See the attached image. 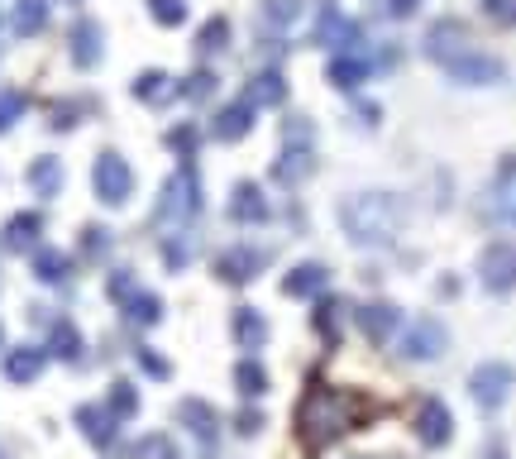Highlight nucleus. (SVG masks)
I'll list each match as a JSON object with an SVG mask.
<instances>
[{
  "instance_id": "f257e3e1",
  "label": "nucleus",
  "mask_w": 516,
  "mask_h": 459,
  "mask_svg": "<svg viewBox=\"0 0 516 459\" xmlns=\"http://www.w3.org/2000/svg\"><path fill=\"white\" fill-rule=\"evenodd\" d=\"M373 416H378V402H368L364 393L311 383L297 407V440L306 455H321V450H330L340 436H349L354 426H364Z\"/></svg>"
},
{
  "instance_id": "f03ea898",
  "label": "nucleus",
  "mask_w": 516,
  "mask_h": 459,
  "mask_svg": "<svg viewBox=\"0 0 516 459\" xmlns=\"http://www.w3.org/2000/svg\"><path fill=\"white\" fill-rule=\"evenodd\" d=\"M402 220H407V211H402V201L392 192H354L340 206L344 235L354 244H368V249H383V244L397 240Z\"/></svg>"
},
{
  "instance_id": "7ed1b4c3",
  "label": "nucleus",
  "mask_w": 516,
  "mask_h": 459,
  "mask_svg": "<svg viewBox=\"0 0 516 459\" xmlns=\"http://www.w3.org/2000/svg\"><path fill=\"white\" fill-rule=\"evenodd\" d=\"M201 211V177L192 163H182L177 173L163 182V197H158V225H182Z\"/></svg>"
},
{
  "instance_id": "20e7f679",
  "label": "nucleus",
  "mask_w": 516,
  "mask_h": 459,
  "mask_svg": "<svg viewBox=\"0 0 516 459\" xmlns=\"http://www.w3.org/2000/svg\"><path fill=\"white\" fill-rule=\"evenodd\" d=\"M445 345H450V335H445V326H440L435 316H416V321H407V330L397 335V354H407V359H416V364L440 359Z\"/></svg>"
},
{
  "instance_id": "39448f33",
  "label": "nucleus",
  "mask_w": 516,
  "mask_h": 459,
  "mask_svg": "<svg viewBox=\"0 0 516 459\" xmlns=\"http://www.w3.org/2000/svg\"><path fill=\"white\" fill-rule=\"evenodd\" d=\"M512 383H516V373L512 364H502V359H488V364H478L469 378V393L473 402L483 407V412H497L507 397H512Z\"/></svg>"
},
{
  "instance_id": "423d86ee",
  "label": "nucleus",
  "mask_w": 516,
  "mask_h": 459,
  "mask_svg": "<svg viewBox=\"0 0 516 459\" xmlns=\"http://www.w3.org/2000/svg\"><path fill=\"white\" fill-rule=\"evenodd\" d=\"M91 187L106 206H125L129 192H134V173H129V163L120 153H101L96 168H91Z\"/></svg>"
},
{
  "instance_id": "0eeeda50",
  "label": "nucleus",
  "mask_w": 516,
  "mask_h": 459,
  "mask_svg": "<svg viewBox=\"0 0 516 459\" xmlns=\"http://www.w3.org/2000/svg\"><path fill=\"white\" fill-rule=\"evenodd\" d=\"M478 278H483V287L488 292H497V297H507V292H516V244H488L483 254H478Z\"/></svg>"
},
{
  "instance_id": "6e6552de",
  "label": "nucleus",
  "mask_w": 516,
  "mask_h": 459,
  "mask_svg": "<svg viewBox=\"0 0 516 459\" xmlns=\"http://www.w3.org/2000/svg\"><path fill=\"white\" fill-rule=\"evenodd\" d=\"M411 426H416V440H421L426 450H440V445H450V436H454V416L440 397L416 402V421H411Z\"/></svg>"
},
{
  "instance_id": "1a4fd4ad",
  "label": "nucleus",
  "mask_w": 516,
  "mask_h": 459,
  "mask_svg": "<svg viewBox=\"0 0 516 459\" xmlns=\"http://www.w3.org/2000/svg\"><path fill=\"white\" fill-rule=\"evenodd\" d=\"M177 421L201 440V455L211 459L215 455V436H220V421H215L211 402H201V397H182V402H177Z\"/></svg>"
},
{
  "instance_id": "9d476101",
  "label": "nucleus",
  "mask_w": 516,
  "mask_h": 459,
  "mask_svg": "<svg viewBox=\"0 0 516 459\" xmlns=\"http://www.w3.org/2000/svg\"><path fill=\"white\" fill-rule=\"evenodd\" d=\"M426 53L435 58V63H445V67H450L454 58H464V53H469V24L435 20L430 24V34H426Z\"/></svg>"
},
{
  "instance_id": "9b49d317",
  "label": "nucleus",
  "mask_w": 516,
  "mask_h": 459,
  "mask_svg": "<svg viewBox=\"0 0 516 459\" xmlns=\"http://www.w3.org/2000/svg\"><path fill=\"white\" fill-rule=\"evenodd\" d=\"M445 72H450L454 82H464V87H488V82H502V63H497V58H488V53H473V48L464 53V58H454Z\"/></svg>"
},
{
  "instance_id": "f8f14e48",
  "label": "nucleus",
  "mask_w": 516,
  "mask_h": 459,
  "mask_svg": "<svg viewBox=\"0 0 516 459\" xmlns=\"http://www.w3.org/2000/svg\"><path fill=\"white\" fill-rule=\"evenodd\" d=\"M359 330H364L373 345H387V340L402 330V311L392 302H368L364 311H359Z\"/></svg>"
},
{
  "instance_id": "ddd939ff",
  "label": "nucleus",
  "mask_w": 516,
  "mask_h": 459,
  "mask_svg": "<svg viewBox=\"0 0 516 459\" xmlns=\"http://www.w3.org/2000/svg\"><path fill=\"white\" fill-rule=\"evenodd\" d=\"M249 130H254V106H249V101H230L225 110H215L211 134L220 144H235V139H244Z\"/></svg>"
},
{
  "instance_id": "4468645a",
  "label": "nucleus",
  "mask_w": 516,
  "mask_h": 459,
  "mask_svg": "<svg viewBox=\"0 0 516 459\" xmlns=\"http://www.w3.org/2000/svg\"><path fill=\"white\" fill-rule=\"evenodd\" d=\"M43 235V220L39 211H20V216L5 220V235H0V249L5 254H24V249H34Z\"/></svg>"
},
{
  "instance_id": "2eb2a0df",
  "label": "nucleus",
  "mask_w": 516,
  "mask_h": 459,
  "mask_svg": "<svg viewBox=\"0 0 516 459\" xmlns=\"http://www.w3.org/2000/svg\"><path fill=\"white\" fill-rule=\"evenodd\" d=\"M316 44H335V48H349V44H359V24L354 20H344L340 15V5H325L321 10V20H316Z\"/></svg>"
},
{
  "instance_id": "dca6fc26",
  "label": "nucleus",
  "mask_w": 516,
  "mask_h": 459,
  "mask_svg": "<svg viewBox=\"0 0 516 459\" xmlns=\"http://www.w3.org/2000/svg\"><path fill=\"white\" fill-rule=\"evenodd\" d=\"M77 426H82V436L91 445H101V450L115 445V416H110V407H96V402L77 407Z\"/></svg>"
},
{
  "instance_id": "f3484780",
  "label": "nucleus",
  "mask_w": 516,
  "mask_h": 459,
  "mask_svg": "<svg viewBox=\"0 0 516 459\" xmlns=\"http://www.w3.org/2000/svg\"><path fill=\"white\" fill-rule=\"evenodd\" d=\"M230 220H239V225H258V220H268V197L258 192L254 182H239L235 192H230Z\"/></svg>"
},
{
  "instance_id": "a211bd4d",
  "label": "nucleus",
  "mask_w": 516,
  "mask_h": 459,
  "mask_svg": "<svg viewBox=\"0 0 516 459\" xmlns=\"http://www.w3.org/2000/svg\"><path fill=\"white\" fill-rule=\"evenodd\" d=\"M258 268H263V254H254V249H230V254H220L215 259V273L225 278V283H249V278H258Z\"/></svg>"
},
{
  "instance_id": "6ab92c4d",
  "label": "nucleus",
  "mask_w": 516,
  "mask_h": 459,
  "mask_svg": "<svg viewBox=\"0 0 516 459\" xmlns=\"http://www.w3.org/2000/svg\"><path fill=\"white\" fill-rule=\"evenodd\" d=\"M325 283H330V273H325L321 263H297V268L282 278V292H287V297H321Z\"/></svg>"
},
{
  "instance_id": "aec40b11",
  "label": "nucleus",
  "mask_w": 516,
  "mask_h": 459,
  "mask_svg": "<svg viewBox=\"0 0 516 459\" xmlns=\"http://www.w3.org/2000/svg\"><path fill=\"white\" fill-rule=\"evenodd\" d=\"M43 364H48V354H43L39 345H20V350L5 354V378H10V383H34L43 373Z\"/></svg>"
},
{
  "instance_id": "412c9836",
  "label": "nucleus",
  "mask_w": 516,
  "mask_h": 459,
  "mask_svg": "<svg viewBox=\"0 0 516 459\" xmlns=\"http://www.w3.org/2000/svg\"><path fill=\"white\" fill-rule=\"evenodd\" d=\"M72 63H77V67H96V63H101V24H96V20H77V24H72Z\"/></svg>"
},
{
  "instance_id": "4be33fe9",
  "label": "nucleus",
  "mask_w": 516,
  "mask_h": 459,
  "mask_svg": "<svg viewBox=\"0 0 516 459\" xmlns=\"http://www.w3.org/2000/svg\"><path fill=\"white\" fill-rule=\"evenodd\" d=\"M311 168H316V153L311 149H282V158L273 163V177L282 187H301L311 177Z\"/></svg>"
},
{
  "instance_id": "5701e85b",
  "label": "nucleus",
  "mask_w": 516,
  "mask_h": 459,
  "mask_svg": "<svg viewBox=\"0 0 516 459\" xmlns=\"http://www.w3.org/2000/svg\"><path fill=\"white\" fill-rule=\"evenodd\" d=\"M235 340H239V350H263V345H268V321H263V311L239 306L235 311Z\"/></svg>"
},
{
  "instance_id": "b1692460",
  "label": "nucleus",
  "mask_w": 516,
  "mask_h": 459,
  "mask_svg": "<svg viewBox=\"0 0 516 459\" xmlns=\"http://www.w3.org/2000/svg\"><path fill=\"white\" fill-rule=\"evenodd\" d=\"M282 96H287V82H282V72H258L249 77V87H244V101L249 106H282Z\"/></svg>"
},
{
  "instance_id": "393cba45",
  "label": "nucleus",
  "mask_w": 516,
  "mask_h": 459,
  "mask_svg": "<svg viewBox=\"0 0 516 459\" xmlns=\"http://www.w3.org/2000/svg\"><path fill=\"white\" fill-rule=\"evenodd\" d=\"M34 278L39 283H67L72 278V259H67L63 249H34Z\"/></svg>"
},
{
  "instance_id": "a878e982",
  "label": "nucleus",
  "mask_w": 516,
  "mask_h": 459,
  "mask_svg": "<svg viewBox=\"0 0 516 459\" xmlns=\"http://www.w3.org/2000/svg\"><path fill=\"white\" fill-rule=\"evenodd\" d=\"M29 187H34L39 197H58V192H63V163H58V158H34V163H29Z\"/></svg>"
},
{
  "instance_id": "bb28decb",
  "label": "nucleus",
  "mask_w": 516,
  "mask_h": 459,
  "mask_svg": "<svg viewBox=\"0 0 516 459\" xmlns=\"http://www.w3.org/2000/svg\"><path fill=\"white\" fill-rule=\"evenodd\" d=\"M134 96L149 101V106H163V101L177 96V82H172L168 72H139V77H134Z\"/></svg>"
},
{
  "instance_id": "cd10ccee",
  "label": "nucleus",
  "mask_w": 516,
  "mask_h": 459,
  "mask_svg": "<svg viewBox=\"0 0 516 459\" xmlns=\"http://www.w3.org/2000/svg\"><path fill=\"white\" fill-rule=\"evenodd\" d=\"M48 350L58 354V359H67V364H77V359H82V335H77V326H72V321H53Z\"/></svg>"
},
{
  "instance_id": "c85d7f7f",
  "label": "nucleus",
  "mask_w": 516,
  "mask_h": 459,
  "mask_svg": "<svg viewBox=\"0 0 516 459\" xmlns=\"http://www.w3.org/2000/svg\"><path fill=\"white\" fill-rule=\"evenodd\" d=\"M330 82H335V87L340 91H354L359 87V82H368V63L364 58H330Z\"/></svg>"
},
{
  "instance_id": "c756f323",
  "label": "nucleus",
  "mask_w": 516,
  "mask_h": 459,
  "mask_svg": "<svg viewBox=\"0 0 516 459\" xmlns=\"http://www.w3.org/2000/svg\"><path fill=\"white\" fill-rule=\"evenodd\" d=\"M10 24H15V34H39L43 24H48V0H20Z\"/></svg>"
},
{
  "instance_id": "7c9ffc66",
  "label": "nucleus",
  "mask_w": 516,
  "mask_h": 459,
  "mask_svg": "<svg viewBox=\"0 0 516 459\" xmlns=\"http://www.w3.org/2000/svg\"><path fill=\"white\" fill-rule=\"evenodd\" d=\"M125 316L134 326H158V321H163V302H158L153 292H134L125 302Z\"/></svg>"
},
{
  "instance_id": "2f4dec72",
  "label": "nucleus",
  "mask_w": 516,
  "mask_h": 459,
  "mask_svg": "<svg viewBox=\"0 0 516 459\" xmlns=\"http://www.w3.org/2000/svg\"><path fill=\"white\" fill-rule=\"evenodd\" d=\"M129 459H177V445H172L163 431H149L129 445Z\"/></svg>"
},
{
  "instance_id": "473e14b6",
  "label": "nucleus",
  "mask_w": 516,
  "mask_h": 459,
  "mask_svg": "<svg viewBox=\"0 0 516 459\" xmlns=\"http://www.w3.org/2000/svg\"><path fill=\"white\" fill-rule=\"evenodd\" d=\"M235 388L244 397H263V393H268V373H263V364H258V359H239Z\"/></svg>"
},
{
  "instance_id": "72a5a7b5",
  "label": "nucleus",
  "mask_w": 516,
  "mask_h": 459,
  "mask_svg": "<svg viewBox=\"0 0 516 459\" xmlns=\"http://www.w3.org/2000/svg\"><path fill=\"white\" fill-rule=\"evenodd\" d=\"M230 39V20L225 15H215V20L201 24V34H196V53H220Z\"/></svg>"
},
{
  "instance_id": "f704fd0d",
  "label": "nucleus",
  "mask_w": 516,
  "mask_h": 459,
  "mask_svg": "<svg viewBox=\"0 0 516 459\" xmlns=\"http://www.w3.org/2000/svg\"><path fill=\"white\" fill-rule=\"evenodd\" d=\"M110 416H115V421H120V416H134L139 412V393H134V383H125V378H120V383H110Z\"/></svg>"
},
{
  "instance_id": "c9c22d12",
  "label": "nucleus",
  "mask_w": 516,
  "mask_h": 459,
  "mask_svg": "<svg viewBox=\"0 0 516 459\" xmlns=\"http://www.w3.org/2000/svg\"><path fill=\"white\" fill-rule=\"evenodd\" d=\"M282 144H287V149H311V144H316V125H311L306 115H292V120L282 125Z\"/></svg>"
},
{
  "instance_id": "e433bc0d",
  "label": "nucleus",
  "mask_w": 516,
  "mask_h": 459,
  "mask_svg": "<svg viewBox=\"0 0 516 459\" xmlns=\"http://www.w3.org/2000/svg\"><path fill=\"white\" fill-rule=\"evenodd\" d=\"M340 311H344V302H335V297H321V306H316V330H321L330 345L340 340Z\"/></svg>"
},
{
  "instance_id": "4c0bfd02",
  "label": "nucleus",
  "mask_w": 516,
  "mask_h": 459,
  "mask_svg": "<svg viewBox=\"0 0 516 459\" xmlns=\"http://www.w3.org/2000/svg\"><path fill=\"white\" fill-rule=\"evenodd\" d=\"M24 106H29V96H24V91H0V134L15 130V120L24 115Z\"/></svg>"
},
{
  "instance_id": "58836bf2",
  "label": "nucleus",
  "mask_w": 516,
  "mask_h": 459,
  "mask_svg": "<svg viewBox=\"0 0 516 459\" xmlns=\"http://www.w3.org/2000/svg\"><path fill=\"white\" fill-rule=\"evenodd\" d=\"M297 15H301L297 0H263V20L273 24V29H287Z\"/></svg>"
},
{
  "instance_id": "ea45409f",
  "label": "nucleus",
  "mask_w": 516,
  "mask_h": 459,
  "mask_svg": "<svg viewBox=\"0 0 516 459\" xmlns=\"http://www.w3.org/2000/svg\"><path fill=\"white\" fill-rule=\"evenodd\" d=\"M149 15L158 24H168V29H172V24L187 20V5H182V0H149Z\"/></svg>"
},
{
  "instance_id": "a19ab883",
  "label": "nucleus",
  "mask_w": 516,
  "mask_h": 459,
  "mask_svg": "<svg viewBox=\"0 0 516 459\" xmlns=\"http://www.w3.org/2000/svg\"><path fill=\"white\" fill-rule=\"evenodd\" d=\"M110 249V230H101V225H86L82 230V254L86 259H101Z\"/></svg>"
},
{
  "instance_id": "79ce46f5",
  "label": "nucleus",
  "mask_w": 516,
  "mask_h": 459,
  "mask_svg": "<svg viewBox=\"0 0 516 459\" xmlns=\"http://www.w3.org/2000/svg\"><path fill=\"white\" fill-rule=\"evenodd\" d=\"M211 87H215L211 72H192V77L177 87V96H187V101H206V96H211Z\"/></svg>"
},
{
  "instance_id": "37998d69",
  "label": "nucleus",
  "mask_w": 516,
  "mask_h": 459,
  "mask_svg": "<svg viewBox=\"0 0 516 459\" xmlns=\"http://www.w3.org/2000/svg\"><path fill=\"white\" fill-rule=\"evenodd\" d=\"M168 149L177 153V158H192L196 153V125H177V130H168Z\"/></svg>"
},
{
  "instance_id": "c03bdc74",
  "label": "nucleus",
  "mask_w": 516,
  "mask_h": 459,
  "mask_svg": "<svg viewBox=\"0 0 516 459\" xmlns=\"http://www.w3.org/2000/svg\"><path fill=\"white\" fill-rule=\"evenodd\" d=\"M134 292H139V287H134V273H129V268H115V273H110V297H115V302H129Z\"/></svg>"
},
{
  "instance_id": "a18cd8bd",
  "label": "nucleus",
  "mask_w": 516,
  "mask_h": 459,
  "mask_svg": "<svg viewBox=\"0 0 516 459\" xmlns=\"http://www.w3.org/2000/svg\"><path fill=\"white\" fill-rule=\"evenodd\" d=\"M163 259H168V268H182L192 259V240H168L163 244Z\"/></svg>"
},
{
  "instance_id": "49530a36",
  "label": "nucleus",
  "mask_w": 516,
  "mask_h": 459,
  "mask_svg": "<svg viewBox=\"0 0 516 459\" xmlns=\"http://www.w3.org/2000/svg\"><path fill=\"white\" fill-rule=\"evenodd\" d=\"M235 431H239V436H254V431H263V412H239L235 416Z\"/></svg>"
},
{
  "instance_id": "de8ad7c7",
  "label": "nucleus",
  "mask_w": 516,
  "mask_h": 459,
  "mask_svg": "<svg viewBox=\"0 0 516 459\" xmlns=\"http://www.w3.org/2000/svg\"><path fill=\"white\" fill-rule=\"evenodd\" d=\"M139 364H144V373H153V378H168V359H158L153 350H139Z\"/></svg>"
},
{
  "instance_id": "09e8293b",
  "label": "nucleus",
  "mask_w": 516,
  "mask_h": 459,
  "mask_svg": "<svg viewBox=\"0 0 516 459\" xmlns=\"http://www.w3.org/2000/svg\"><path fill=\"white\" fill-rule=\"evenodd\" d=\"M416 5H421V0H392V5H387V10H392V15H397V20H407L411 10H416Z\"/></svg>"
},
{
  "instance_id": "8fccbe9b",
  "label": "nucleus",
  "mask_w": 516,
  "mask_h": 459,
  "mask_svg": "<svg viewBox=\"0 0 516 459\" xmlns=\"http://www.w3.org/2000/svg\"><path fill=\"white\" fill-rule=\"evenodd\" d=\"M354 115H359L364 125H373V120H378V106H373V101H359V106H354Z\"/></svg>"
}]
</instances>
